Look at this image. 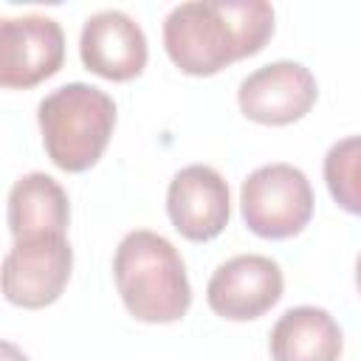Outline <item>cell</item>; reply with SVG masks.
I'll return each mask as SVG.
<instances>
[{
    "label": "cell",
    "mask_w": 361,
    "mask_h": 361,
    "mask_svg": "<svg viewBox=\"0 0 361 361\" xmlns=\"http://www.w3.org/2000/svg\"><path fill=\"white\" fill-rule=\"evenodd\" d=\"M276 14L265 0H192L164 20V48L189 76H214L259 54L274 37Z\"/></svg>",
    "instance_id": "6da1fadb"
},
{
    "label": "cell",
    "mask_w": 361,
    "mask_h": 361,
    "mask_svg": "<svg viewBox=\"0 0 361 361\" xmlns=\"http://www.w3.org/2000/svg\"><path fill=\"white\" fill-rule=\"evenodd\" d=\"M116 290L135 322L172 324L192 305V285L178 248L149 228L124 234L113 254Z\"/></svg>",
    "instance_id": "7a4b0ae2"
},
{
    "label": "cell",
    "mask_w": 361,
    "mask_h": 361,
    "mask_svg": "<svg viewBox=\"0 0 361 361\" xmlns=\"http://www.w3.org/2000/svg\"><path fill=\"white\" fill-rule=\"evenodd\" d=\"M37 121L51 164L62 172H85L113 138L116 102L96 85L68 82L39 102Z\"/></svg>",
    "instance_id": "3957f363"
},
{
    "label": "cell",
    "mask_w": 361,
    "mask_h": 361,
    "mask_svg": "<svg viewBox=\"0 0 361 361\" xmlns=\"http://www.w3.org/2000/svg\"><path fill=\"white\" fill-rule=\"evenodd\" d=\"M240 212L262 240L296 237L313 217V189L307 175L293 164L257 166L240 186Z\"/></svg>",
    "instance_id": "277c9868"
},
{
    "label": "cell",
    "mask_w": 361,
    "mask_h": 361,
    "mask_svg": "<svg viewBox=\"0 0 361 361\" xmlns=\"http://www.w3.org/2000/svg\"><path fill=\"white\" fill-rule=\"evenodd\" d=\"M73 268V248L65 234H45L14 240L3 259V293L6 302L39 310L54 305L68 288Z\"/></svg>",
    "instance_id": "5b68a950"
},
{
    "label": "cell",
    "mask_w": 361,
    "mask_h": 361,
    "mask_svg": "<svg viewBox=\"0 0 361 361\" xmlns=\"http://www.w3.org/2000/svg\"><path fill=\"white\" fill-rule=\"evenodd\" d=\"M65 62V34L54 17L23 14L0 23V85L8 90H28Z\"/></svg>",
    "instance_id": "8992f818"
},
{
    "label": "cell",
    "mask_w": 361,
    "mask_h": 361,
    "mask_svg": "<svg viewBox=\"0 0 361 361\" xmlns=\"http://www.w3.org/2000/svg\"><path fill=\"white\" fill-rule=\"evenodd\" d=\"M319 99V85L310 68L293 59H279L248 73L237 87L240 113L265 127H285L305 118Z\"/></svg>",
    "instance_id": "52a82bcc"
},
{
    "label": "cell",
    "mask_w": 361,
    "mask_h": 361,
    "mask_svg": "<svg viewBox=\"0 0 361 361\" xmlns=\"http://www.w3.org/2000/svg\"><path fill=\"white\" fill-rule=\"evenodd\" d=\"M282 268L265 254H237L214 268L206 285L212 313L228 322H251L265 316L282 299Z\"/></svg>",
    "instance_id": "ba28073f"
},
{
    "label": "cell",
    "mask_w": 361,
    "mask_h": 361,
    "mask_svg": "<svg viewBox=\"0 0 361 361\" xmlns=\"http://www.w3.org/2000/svg\"><path fill=\"white\" fill-rule=\"evenodd\" d=\"M166 214L175 231L192 243H209L228 226L231 197L226 178L206 164L178 169L166 189Z\"/></svg>",
    "instance_id": "9c48e42d"
},
{
    "label": "cell",
    "mask_w": 361,
    "mask_h": 361,
    "mask_svg": "<svg viewBox=\"0 0 361 361\" xmlns=\"http://www.w3.org/2000/svg\"><path fill=\"white\" fill-rule=\"evenodd\" d=\"M82 65L110 82H130L147 68V37L144 28L118 8L96 11L85 20L79 34Z\"/></svg>",
    "instance_id": "30bf717a"
},
{
    "label": "cell",
    "mask_w": 361,
    "mask_h": 361,
    "mask_svg": "<svg viewBox=\"0 0 361 361\" xmlns=\"http://www.w3.org/2000/svg\"><path fill=\"white\" fill-rule=\"evenodd\" d=\"M274 361H338L344 336L338 322L313 305L288 307L271 327L268 341Z\"/></svg>",
    "instance_id": "8fae6325"
},
{
    "label": "cell",
    "mask_w": 361,
    "mask_h": 361,
    "mask_svg": "<svg viewBox=\"0 0 361 361\" xmlns=\"http://www.w3.org/2000/svg\"><path fill=\"white\" fill-rule=\"evenodd\" d=\"M8 231L14 240L65 234L71 223L68 192L45 172H28L8 192Z\"/></svg>",
    "instance_id": "7c38bea8"
},
{
    "label": "cell",
    "mask_w": 361,
    "mask_h": 361,
    "mask_svg": "<svg viewBox=\"0 0 361 361\" xmlns=\"http://www.w3.org/2000/svg\"><path fill=\"white\" fill-rule=\"evenodd\" d=\"M322 172L336 206L361 217V135L336 141L324 155Z\"/></svg>",
    "instance_id": "4fadbf2b"
},
{
    "label": "cell",
    "mask_w": 361,
    "mask_h": 361,
    "mask_svg": "<svg viewBox=\"0 0 361 361\" xmlns=\"http://www.w3.org/2000/svg\"><path fill=\"white\" fill-rule=\"evenodd\" d=\"M3 361H28V355L20 353L11 341H3Z\"/></svg>",
    "instance_id": "5bb4252c"
},
{
    "label": "cell",
    "mask_w": 361,
    "mask_h": 361,
    "mask_svg": "<svg viewBox=\"0 0 361 361\" xmlns=\"http://www.w3.org/2000/svg\"><path fill=\"white\" fill-rule=\"evenodd\" d=\"M355 288H358V293H361V254H358V259H355Z\"/></svg>",
    "instance_id": "9a60e30c"
}]
</instances>
